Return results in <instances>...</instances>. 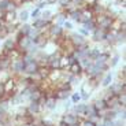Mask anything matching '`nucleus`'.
Masks as SVG:
<instances>
[{"instance_id": "4", "label": "nucleus", "mask_w": 126, "mask_h": 126, "mask_svg": "<svg viewBox=\"0 0 126 126\" xmlns=\"http://www.w3.org/2000/svg\"><path fill=\"white\" fill-rule=\"evenodd\" d=\"M23 67H25V62H23L21 58L11 60V66H10V69L13 70V73L15 74V76L22 74V73H23Z\"/></svg>"}, {"instance_id": "19", "label": "nucleus", "mask_w": 126, "mask_h": 126, "mask_svg": "<svg viewBox=\"0 0 126 126\" xmlns=\"http://www.w3.org/2000/svg\"><path fill=\"white\" fill-rule=\"evenodd\" d=\"M115 43H118V44L125 43V30H119L115 34Z\"/></svg>"}, {"instance_id": "11", "label": "nucleus", "mask_w": 126, "mask_h": 126, "mask_svg": "<svg viewBox=\"0 0 126 126\" xmlns=\"http://www.w3.org/2000/svg\"><path fill=\"white\" fill-rule=\"evenodd\" d=\"M49 36L52 38H58L63 36V28L59 25H49Z\"/></svg>"}, {"instance_id": "35", "label": "nucleus", "mask_w": 126, "mask_h": 126, "mask_svg": "<svg viewBox=\"0 0 126 126\" xmlns=\"http://www.w3.org/2000/svg\"><path fill=\"white\" fill-rule=\"evenodd\" d=\"M0 40H1V38H0Z\"/></svg>"}, {"instance_id": "15", "label": "nucleus", "mask_w": 126, "mask_h": 126, "mask_svg": "<svg viewBox=\"0 0 126 126\" xmlns=\"http://www.w3.org/2000/svg\"><path fill=\"white\" fill-rule=\"evenodd\" d=\"M78 62H79V64H81V67H82L84 70H86L88 67H91L92 64H93V60H92L91 58H88V56H86V58H82V59H79Z\"/></svg>"}, {"instance_id": "7", "label": "nucleus", "mask_w": 126, "mask_h": 126, "mask_svg": "<svg viewBox=\"0 0 126 126\" xmlns=\"http://www.w3.org/2000/svg\"><path fill=\"white\" fill-rule=\"evenodd\" d=\"M15 48H16V41L13 40V38H7L3 45V54L10 55L13 51H15Z\"/></svg>"}, {"instance_id": "20", "label": "nucleus", "mask_w": 126, "mask_h": 126, "mask_svg": "<svg viewBox=\"0 0 126 126\" xmlns=\"http://www.w3.org/2000/svg\"><path fill=\"white\" fill-rule=\"evenodd\" d=\"M70 101H71L73 104H78L79 101H81V94L77 92V93H71L70 94Z\"/></svg>"}, {"instance_id": "27", "label": "nucleus", "mask_w": 126, "mask_h": 126, "mask_svg": "<svg viewBox=\"0 0 126 126\" xmlns=\"http://www.w3.org/2000/svg\"><path fill=\"white\" fill-rule=\"evenodd\" d=\"M118 60H119V56H114L112 59H111V62L108 63V66H110V67H115L118 64Z\"/></svg>"}, {"instance_id": "6", "label": "nucleus", "mask_w": 126, "mask_h": 126, "mask_svg": "<svg viewBox=\"0 0 126 126\" xmlns=\"http://www.w3.org/2000/svg\"><path fill=\"white\" fill-rule=\"evenodd\" d=\"M41 110H43V107H41V103L40 101H30L29 103V106L26 107V112L30 114V115H37V114L41 112Z\"/></svg>"}, {"instance_id": "23", "label": "nucleus", "mask_w": 126, "mask_h": 126, "mask_svg": "<svg viewBox=\"0 0 126 126\" xmlns=\"http://www.w3.org/2000/svg\"><path fill=\"white\" fill-rule=\"evenodd\" d=\"M79 94H81V100H88L89 96H91V93H88V92H85V88L84 86H81V89H79Z\"/></svg>"}, {"instance_id": "29", "label": "nucleus", "mask_w": 126, "mask_h": 126, "mask_svg": "<svg viewBox=\"0 0 126 126\" xmlns=\"http://www.w3.org/2000/svg\"><path fill=\"white\" fill-rule=\"evenodd\" d=\"M85 3V0H71V4L73 6H81V4Z\"/></svg>"}, {"instance_id": "9", "label": "nucleus", "mask_w": 126, "mask_h": 126, "mask_svg": "<svg viewBox=\"0 0 126 126\" xmlns=\"http://www.w3.org/2000/svg\"><path fill=\"white\" fill-rule=\"evenodd\" d=\"M69 73L71 74V76H77V77H79L84 73V69L81 67V64H79V62H74V63H71V64H69Z\"/></svg>"}, {"instance_id": "5", "label": "nucleus", "mask_w": 126, "mask_h": 126, "mask_svg": "<svg viewBox=\"0 0 126 126\" xmlns=\"http://www.w3.org/2000/svg\"><path fill=\"white\" fill-rule=\"evenodd\" d=\"M38 67H40V64H38L37 60H30V62L25 63V67H23V73L22 74H26V76H32V74H34V73L38 71Z\"/></svg>"}, {"instance_id": "12", "label": "nucleus", "mask_w": 126, "mask_h": 126, "mask_svg": "<svg viewBox=\"0 0 126 126\" xmlns=\"http://www.w3.org/2000/svg\"><path fill=\"white\" fill-rule=\"evenodd\" d=\"M51 25V22L49 21H45V19H41V18H38V19H34L33 21V25H32V28H34V29H37V30H43V29H45L47 26H49Z\"/></svg>"}, {"instance_id": "28", "label": "nucleus", "mask_w": 126, "mask_h": 126, "mask_svg": "<svg viewBox=\"0 0 126 126\" xmlns=\"http://www.w3.org/2000/svg\"><path fill=\"white\" fill-rule=\"evenodd\" d=\"M58 1L60 3V6H62L63 8H66V7L69 6L70 3H71V0H58Z\"/></svg>"}, {"instance_id": "14", "label": "nucleus", "mask_w": 126, "mask_h": 126, "mask_svg": "<svg viewBox=\"0 0 126 126\" xmlns=\"http://www.w3.org/2000/svg\"><path fill=\"white\" fill-rule=\"evenodd\" d=\"M106 34H107V32L104 30V29H101V28H96L93 30V40L94 41H104L106 40Z\"/></svg>"}, {"instance_id": "31", "label": "nucleus", "mask_w": 126, "mask_h": 126, "mask_svg": "<svg viewBox=\"0 0 126 126\" xmlns=\"http://www.w3.org/2000/svg\"><path fill=\"white\" fill-rule=\"evenodd\" d=\"M63 26H64V28H66L67 30H70V29H73V25H71V22H67V21H66L64 23H63Z\"/></svg>"}, {"instance_id": "10", "label": "nucleus", "mask_w": 126, "mask_h": 126, "mask_svg": "<svg viewBox=\"0 0 126 126\" xmlns=\"http://www.w3.org/2000/svg\"><path fill=\"white\" fill-rule=\"evenodd\" d=\"M70 94H71V91H69V89H56L54 92V96L56 100H67L70 97Z\"/></svg>"}, {"instance_id": "24", "label": "nucleus", "mask_w": 126, "mask_h": 126, "mask_svg": "<svg viewBox=\"0 0 126 126\" xmlns=\"http://www.w3.org/2000/svg\"><path fill=\"white\" fill-rule=\"evenodd\" d=\"M52 14H51V11H43V13L40 14V18L41 19H45V21H49L51 18H52Z\"/></svg>"}, {"instance_id": "1", "label": "nucleus", "mask_w": 126, "mask_h": 126, "mask_svg": "<svg viewBox=\"0 0 126 126\" xmlns=\"http://www.w3.org/2000/svg\"><path fill=\"white\" fill-rule=\"evenodd\" d=\"M94 22H96L97 28L104 29L106 32H110L114 19H112V16H108V15H106V14H99V15L94 18Z\"/></svg>"}, {"instance_id": "30", "label": "nucleus", "mask_w": 126, "mask_h": 126, "mask_svg": "<svg viewBox=\"0 0 126 126\" xmlns=\"http://www.w3.org/2000/svg\"><path fill=\"white\" fill-rule=\"evenodd\" d=\"M79 34L85 37V36H89V32H88V30H85L84 28H81V29H79Z\"/></svg>"}, {"instance_id": "22", "label": "nucleus", "mask_w": 126, "mask_h": 126, "mask_svg": "<svg viewBox=\"0 0 126 126\" xmlns=\"http://www.w3.org/2000/svg\"><path fill=\"white\" fill-rule=\"evenodd\" d=\"M8 34V29H7V25L4 22H1L0 21V38L4 37V36Z\"/></svg>"}, {"instance_id": "13", "label": "nucleus", "mask_w": 126, "mask_h": 126, "mask_svg": "<svg viewBox=\"0 0 126 126\" xmlns=\"http://www.w3.org/2000/svg\"><path fill=\"white\" fill-rule=\"evenodd\" d=\"M85 110H86V103H78L73 106V112L78 117H85Z\"/></svg>"}, {"instance_id": "8", "label": "nucleus", "mask_w": 126, "mask_h": 126, "mask_svg": "<svg viewBox=\"0 0 126 126\" xmlns=\"http://www.w3.org/2000/svg\"><path fill=\"white\" fill-rule=\"evenodd\" d=\"M92 104H93L94 110L97 111L99 114H104L106 111L108 110V107H107V103H106V100H104V99H97V100H94Z\"/></svg>"}, {"instance_id": "3", "label": "nucleus", "mask_w": 126, "mask_h": 126, "mask_svg": "<svg viewBox=\"0 0 126 126\" xmlns=\"http://www.w3.org/2000/svg\"><path fill=\"white\" fill-rule=\"evenodd\" d=\"M69 40H70V43L73 44V47H74V48H81V47L88 45L86 38L84 37V36H81L79 33H73V34L69 37Z\"/></svg>"}, {"instance_id": "2", "label": "nucleus", "mask_w": 126, "mask_h": 126, "mask_svg": "<svg viewBox=\"0 0 126 126\" xmlns=\"http://www.w3.org/2000/svg\"><path fill=\"white\" fill-rule=\"evenodd\" d=\"M62 121L66 123L67 126H81V123L84 119H82L81 117H78V115H76L74 112H67L62 117Z\"/></svg>"}, {"instance_id": "18", "label": "nucleus", "mask_w": 126, "mask_h": 126, "mask_svg": "<svg viewBox=\"0 0 126 126\" xmlns=\"http://www.w3.org/2000/svg\"><path fill=\"white\" fill-rule=\"evenodd\" d=\"M96 28H97V25H96V22H94V18L91 19V21H88L86 23H84V29L88 30V32H93Z\"/></svg>"}, {"instance_id": "16", "label": "nucleus", "mask_w": 126, "mask_h": 126, "mask_svg": "<svg viewBox=\"0 0 126 126\" xmlns=\"http://www.w3.org/2000/svg\"><path fill=\"white\" fill-rule=\"evenodd\" d=\"M111 82H112V74H111V73H107V74L104 76V78L101 79V86H103V88H107V86L111 85Z\"/></svg>"}, {"instance_id": "26", "label": "nucleus", "mask_w": 126, "mask_h": 126, "mask_svg": "<svg viewBox=\"0 0 126 126\" xmlns=\"http://www.w3.org/2000/svg\"><path fill=\"white\" fill-rule=\"evenodd\" d=\"M40 14H41V10L36 8V10H33V13L30 14V18H33V21H34V19H38L40 18Z\"/></svg>"}, {"instance_id": "17", "label": "nucleus", "mask_w": 126, "mask_h": 126, "mask_svg": "<svg viewBox=\"0 0 126 126\" xmlns=\"http://www.w3.org/2000/svg\"><path fill=\"white\" fill-rule=\"evenodd\" d=\"M81 13H82V10L76 8V10H73L71 13L69 14V16L73 19V21H76V22H78V21H79V18H81Z\"/></svg>"}, {"instance_id": "21", "label": "nucleus", "mask_w": 126, "mask_h": 126, "mask_svg": "<svg viewBox=\"0 0 126 126\" xmlns=\"http://www.w3.org/2000/svg\"><path fill=\"white\" fill-rule=\"evenodd\" d=\"M30 28H32L30 25H26V23H23V25L21 26V29H19V34H21V36H28Z\"/></svg>"}, {"instance_id": "33", "label": "nucleus", "mask_w": 126, "mask_h": 126, "mask_svg": "<svg viewBox=\"0 0 126 126\" xmlns=\"http://www.w3.org/2000/svg\"><path fill=\"white\" fill-rule=\"evenodd\" d=\"M71 104H73V103H71V101L69 100V101H67V104H66V106H64V107H66L67 110H69V108H71Z\"/></svg>"}, {"instance_id": "25", "label": "nucleus", "mask_w": 126, "mask_h": 126, "mask_svg": "<svg viewBox=\"0 0 126 126\" xmlns=\"http://www.w3.org/2000/svg\"><path fill=\"white\" fill-rule=\"evenodd\" d=\"M29 18V13L26 11V10H23V11H21V14H19V19L22 21V22H26Z\"/></svg>"}, {"instance_id": "32", "label": "nucleus", "mask_w": 126, "mask_h": 126, "mask_svg": "<svg viewBox=\"0 0 126 126\" xmlns=\"http://www.w3.org/2000/svg\"><path fill=\"white\" fill-rule=\"evenodd\" d=\"M56 1H58V0H45V3H47V4H55Z\"/></svg>"}, {"instance_id": "34", "label": "nucleus", "mask_w": 126, "mask_h": 126, "mask_svg": "<svg viewBox=\"0 0 126 126\" xmlns=\"http://www.w3.org/2000/svg\"><path fill=\"white\" fill-rule=\"evenodd\" d=\"M1 71H3V70H1V69H0V73H1Z\"/></svg>"}]
</instances>
